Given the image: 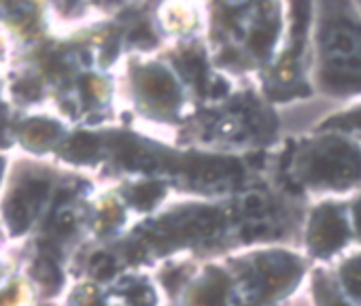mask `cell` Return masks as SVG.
Masks as SVG:
<instances>
[{"instance_id":"6da1fadb","label":"cell","mask_w":361,"mask_h":306,"mask_svg":"<svg viewBox=\"0 0 361 306\" xmlns=\"http://www.w3.org/2000/svg\"><path fill=\"white\" fill-rule=\"evenodd\" d=\"M325 77L334 87L361 83V32L350 26H336L325 35ZM331 87V90H334Z\"/></svg>"},{"instance_id":"7a4b0ae2","label":"cell","mask_w":361,"mask_h":306,"mask_svg":"<svg viewBox=\"0 0 361 306\" xmlns=\"http://www.w3.org/2000/svg\"><path fill=\"white\" fill-rule=\"evenodd\" d=\"M308 177L312 183H353L361 179V153L344 142H325L314 151Z\"/></svg>"},{"instance_id":"3957f363","label":"cell","mask_w":361,"mask_h":306,"mask_svg":"<svg viewBox=\"0 0 361 306\" xmlns=\"http://www.w3.org/2000/svg\"><path fill=\"white\" fill-rule=\"evenodd\" d=\"M47 198V183L45 181H28L24 183L9 200L5 207V217L13 234H24L32 217L37 215L39 207Z\"/></svg>"},{"instance_id":"277c9868","label":"cell","mask_w":361,"mask_h":306,"mask_svg":"<svg viewBox=\"0 0 361 306\" xmlns=\"http://www.w3.org/2000/svg\"><path fill=\"white\" fill-rule=\"evenodd\" d=\"M308 238H310L312 251L319 255H327L340 249L346 238V226H344L342 215L334 207L319 209L312 217Z\"/></svg>"},{"instance_id":"5b68a950","label":"cell","mask_w":361,"mask_h":306,"mask_svg":"<svg viewBox=\"0 0 361 306\" xmlns=\"http://www.w3.org/2000/svg\"><path fill=\"white\" fill-rule=\"evenodd\" d=\"M140 85H142V92L159 104H174L178 100L176 83H174L172 75L168 71H164L161 66L147 68L140 77Z\"/></svg>"},{"instance_id":"8992f818","label":"cell","mask_w":361,"mask_h":306,"mask_svg":"<svg viewBox=\"0 0 361 306\" xmlns=\"http://www.w3.org/2000/svg\"><path fill=\"white\" fill-rule=\"evenodd\" d=\"M60 126L58 123H54V121H45V119H39V121H35V123H30L28 126V130H26V142L32 147V149H45V147H49L58 136H60Z\"/></svg>"},{"instance_id":"52a82bcc","label":"cell","mask_w":361,"mask_h":306,"mask_svg":"<svg viewBox=\"0 0 361 306\" xmlns=\"http://www.w3.org/2000/svg\"><path fill=\"white\" fill-rule=\"evenodd\" d=\"M96 151H98V138L87 134V132H79L75 134L68 145H66V153H68V158L75 160V162H85L90 160L92 156H96Z\"/></svg>"},{"instance_id":"ba28073f","label":"cell","mask_w":361,"mask_h":306,"mask_svg":"<svg viewBox=\"0 0 361 306\" xmlns=\"http://www.w3.org/2000/svg\"><path fill=\"white\" fill-rule=\"evenodd\" d=\"M178 71L183 73V77L188 81H192L194 85H198V90H204L207 85V64L200 56L188 54L185 58L178 60Z\"/></svg>"},{"instance_id":"9c48e42d","label":"cell","mask_w":361,"mask_h":306,"mask_svg":"<svg viewBox=\"0 0 361 306\" xmlns=\"http://www.w3.org/2000/svg\"><path fill=\"white\" fill-rule=\"evenodd\" d=\"M164 196V190L159 183H142L134 190L132 194V202L138 207V209H151L159 198Z\"/></svg>"},{"instance_id":"30bf717a","label":"cell","mask_w":361,"mask_h":306,"mask_svg":"<svg viewBox=\"0 0 361 306\" xmlns=\"http://www.w3.org/2000/svg\"><path fill=\"white\" fill-rule=\"evenodd\" d=\"M342 281L353 295L361 298V257H355L342 266Z\"/></svg>"},{"instance_id":"8fae6325","label":"cell","mask_w":361,"mask_h":306,"mask_svg":"<svg viewBox=\"0 0 361 306\" xmlns=\"http://www.w3.org/2000/svg\"><path fill=\"white\" fill-rule=\"evenodd\" d=\"M123 164L130 169H136V171H153L157 166V160H155V156H151V153H147V151L130 149L123 153Z\"/></svg>"},{"instance_id":"7c38bea8","label":"cell","mask_w":361,"mask_h":306,"mask_svg":"<svg viewBox=\"0 0 361 306\" xmlns=\"http://www.w3.org/2000/svg\"><path fill=\"white\" fill-rule=\"evenodd\" d=\"M293 13H295V45H302L306 26H308V18H310V0H295L293 3Z\"/></svg>"},{"instance_id":"4fadbf2b","label":"cell","mask_w":361,"mask_h":306,"mask_svg":"<svg viewBox=\"0 0 361 306\" xmlns=\"http://www.w3.org/2000/svg\"><path fill=\"white\" fill-rule=\"evenodd\" d=\"M35 276L39 279V281H43V283H54V281H58V268H56V264L51 262V259H41L39 264H37V268H35Z\"/></svg>"},{"instance_id":"5bb4252c","label":"cell","mask_w":361,"mask_h":306,"mask_svg":"<svg viewBox=\"0 0 361 306\" xmlns=\"http://www.w3.org/2000/svg\"><path fill=\"white\" fill-rule=\"evenodd\" d=\"M272 41H274V28H264V30H257V32L253 35L251 45H253V49H255V51L264 54V51H268V49H270Z\"/></svg>"},{"instance_id":"9a60e30c","label":"cell","mask_w":361,"mask_h":306,"mask_svg":"<svg viewBox=\"0 0 361 306\" xmlns=\"http://www.w3.org/2000/svg\"><path fill=\"white\" fill-rule=\"evenodd\" d=\"M92 270H94L96 276L104 279V276H111V274H113L115 264H113V259H111L109 255H96V257L92 259Z\"/></svg>"},{"instance_id":"2e32d148","label":"cell","mask_w":361,"mask_h":306,"mask_svg":"<svg viewBox=\"0 0 361 306\" xmlns=\"http://www.w3.org/2000/svg\"><path fill=\"white\" fill-rule=\"evenodd\" d=\"M331 126H338V128H361V109L331 119Z\"/></svg>"},{"instance_id":"e0dca14e","label":"cell","mask_w":361,"mask_h":306,"mask_svg":"<svg viewBox=\"0 0 361 306\" xmlns=\"http://www.w3.org/2000/svg\"><path fill=\"white\" fill-rule=\"evenodd\" d=\"M132 41L138 43V45H142V47H147V45H153L155 37L151 35V30H149L147 26H140V30H136V32L132 35Z\"/></svg>"},{"instance_id":"ac0fdd59","label":"cell","mask_w":361,"mask_h":306,"mask_svg":"<svg viewBox=\"0 0 361 306\" xmlns=\"http://www.w3.org/2000/svg\"><path fill=\"white\" fill-rule=\"evenodd\" d=\"M18 92H20L22 96H26V98H37V96L41 94L37 81H22V83L18 85Z\"/></svg>"},{"instance_id":"d6986e66","label":"cell","mask_w":361,"mask_h":306,"mask_svg":"<svg viewBox=\"0 0 361 306\" xmlns=\"http://www.w3.org/2000/svg\"><path fill=\"white\" fill-rule=\"evenodd\" d=\"M355 224H357V228H359V232H361V202L355 207Z\"/></svg>"},{"instance_id":"ffe728a7","label":"cell","mask_w":361,"mask_h":306,"mask_svg":"<svg viewBox=\"0 0 361 306\" xmlns=\"http://www.w3.org/2000/svg\"><path fill=\"white\" fill-rule=\"evenodd\" d=\"M75 3H77V0H64V5H71V7H73Z\"/></svg>"},{"instance_id":"44dd1931","label":"cell","mask_w":361,"mask_h":306,"mask_svg":"<svg viewBox=\"0 0 361 306\" xmlns=\"http://www.w3.org/2000/svg\"><path fill=\"white\" fill-rule=\"evenodd\" d=\"M3 169H5V162L0 160V177H3Z\"/></svg>"},{"instance_id":"7402d4cb","label":"cell","mask_w":361,"mask_h":306,"mask_svg":"<svg viewBox=\"0 0 361 306\" xmlns=\"http://www.w3.org/2000/svg\"><path fill=\"white\" fill-rule=\"evenodd\" d=\"M0 113H3V109H0Z\"/></svg>"}]
</instances>
